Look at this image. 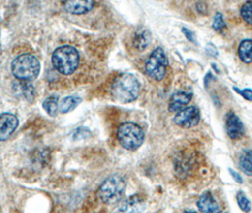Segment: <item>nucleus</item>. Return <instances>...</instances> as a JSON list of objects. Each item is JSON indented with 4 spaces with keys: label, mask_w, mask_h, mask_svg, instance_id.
Listing matches in <instances>:
<instances>
[{
    "label": "nucleus",
    "mask_w": 252,
    "mask_h": 213,
    "mask_svg": "<svg viewBox=\"0 0 252 213\" xmlns=\"http://www.w3.org/2000/svg\"><path fill=\"white\" fill-rule=\"evenodd\" d=\"M111 92L114 99L121 103H129L139 98L140 83L138 78L130 73H125L116 78Z\"/></svg>",
    "instance_id": "1"
},
{
    "label": "nucleus",
    "mask_w": 252,
    "mask_h": 213,
    "mask_svg": "<svg viewBox=\"0 0 252 213\" xmlns=\"http://www.w3.org/2000/svg\"><path fill=\"white\" fill-rule=\"evenodd\" d=\"M13 75L21 82L30 83L37 78L41 64L35 56L25 53L16 57L11 65Z\"/></svg>",
    "instance_id": "2"
},
{
    "label": "nucleus",
    "mask_w": 252,
    "mask_h": 213,
    "mask_svg": "<svg viewBox=\"0 0 252 213\" xmlns=\"http://www.w3.org/2000/svg\"><path fill=\"white\" fill-rule=\"evenodd\" d=\"M51 62L54 68L63 75L72 74L80 62L78 50L71 46H62L53 52Z\"/></svg>",
    "instance_id": "3"
},
{
    "label": "nucleus",
    "mask_w": 252,
    "mask_h": 213,
    "mask_svg": "<svg viewBox=\"0 0 252 213\" xmlns=\"http://www.w3.org/2000/svg\"><path fill=\"white\" fill-rule=\"evenodd\" d=\"M117 137L125 149L135 151L142 145L144 141V132L139 124L127 122L119 126Z\"/></svg>",
    "instance_id": "4"
},
{
    "label": "nucleus",
    "mask_w": 252,
    "mask_h": 213,
    "mask_svg": "<svg viewBox=\"0 0 252 213\" xmlns=\"http://www.w3.org/2000/svg\"><path fill=\"white\" fill-rule=\"evenodd\" d=\"M126 180L124 179V177L114 175L109 176L102 182L99 188L98 194L103 203L112 205L122 199L126 190Z\"/></svg>",
    "instance_id": "5"
},
{
    "label": "nucleus",
    "mask_w": 252,
    "mask_h": 213,
    "mask_svg": "<svg viewBox=\"0 0 252 213\" xmlns=\"http://www.w3.org/2000/svg\"><path fill=\"white\" fill-rule=\"evenodd\" d=\"M169 65V60L162 48L158 47L154 50L145 63L146 73L156 81L163 79Z\"/></svg>",
    "instance_id": "6"
},
{
    "label": "nucleus",
    "mask_w": 252,
    "mask_h": 213,
    "mask_svg": "<svg viewBox=\"0 0 252 213\" xmlns=\"http://www.w3.org/2000/svg\"><path fill=\"white\" fill-rule=\"evenodd\" d=\"M200 110L196 106H189L177 112L174 122L181 128H192L200 122Z\"/></svg>",
    "instance_id": "7"
},
{
    "label": "nucleus",
    "mask_w": 252,
    "mask_h": 213,
    "mask_svg": "<svg viewBox=\"0 0 252 213\" xmlns=\"http://www.w3.org/2000/svg\"><path fill=\"white\" fill-rule=\"evenodd\" d=\"M18 119L12 113L0 114V141L10 138L18 126Z\"/></svg>",
    "instance_id": "8"
},
{
    "label": "nucleus",
    "mask_w": 252,
    "mask_h": 213,
    "mask_svg": "<svg viewBox=\"0 0 252 213\" xmlns=\"http://www.w3.org/2000/svg\"><path fill=\"white\" fill-rule=\"evenodd\" d=\"M226 130L227 136L231 139H239L244 136L245 127L239 117L233 112L227 113L226 117Z\"/></svg>",
    "instance_id": "9"
},
{
    "label": "nucleus",
    "mask_w": 252,
    "mask_h": 213,
    "mask_svg": "<svg viewBox=\"0 0 252 213\" xmlns=\"http://www.w3.org/2000/svg\"><path fill=\"white\" fill-rule=\"evenodd\" d=\"M192 99V93L189 91H177L169 100L168 110L170 112H179L184 109Z\"/></svg>",
    "instance_id": "10"
},
{
    "label": "nucleus",
    "mask_w": 252,
    "mask_h": 213,
    "mask_svg": "<svg viewBox=\"0 0 252 213\" xmlns=\"http://www.w3.org/2000/svg\"><path fill=\"white\" fill-rule=\"evenodd\" d=\"M197 207L203 213H220L221 209L211 192L203 193L197 201Z\"/></svg>",
    "instance_id": "11"
},
{
    "label": "nucleus",
    "mask_w": 252,
    "mask_h": 213,
    "mask_svg": "<svg viewBox=\"0 0 252 213\" xmlns=\"http://www.w3.org/2000/svg\"><path fill=\"white\" fill-rule=\"evenodd\" d=\"M144 209V201L139 195H132L122 203L119 211L120 213H141Z\"/></svg>",
    "instance_id": "12"
},
{
    "label": "nucleus",
    "mask_w": 252,
    "mask_h": 213,
    "mask_svg": "<svg viewBox=\"0 0 252 213\" xmlns=\"http://www.w3.org/2000/svg\"><path fill=\"white\" fill-rule=\"evenodd\" d=\"M94 7V2L85 1H65L63 2V8L67 13L72 14H84L89 13Z\"/></svg>",
    "instance_id": "13"
},
{
    "label": "nucleus",
    "mask_w": 252,
    "mask_h": 213,
    "mask_svg": "<svg viewBox=\"0 0 252 213\" xmlns=\"http://www.w3.org/2000/svg\"><path fill=\"white\" fill-rule=\"evenodd\" d=\"M150 43H151L150 31L145 28L138 29L133 38V46L135 47V49H137L139 51L146 50L150 45Z\"/></svg>",
    "instance_id": "14"
},
{
    "label": "nucleus",
    "mask_w": 252,
    "mask_h": 213,
    "mask_svg": "<svg viewBox=\"0 0 252 213\" xmlns=\"http://www.w3.org/2000/svg\"><path fill=\"white\" fill-rule=\"evenodd\" d=\"M238 54L240 59L246 63H251L252 62V40L245 39L239 45Z\"/></svg>",
    "instance_id": "15"
},
{
    "label": "nucleus",
    "mask_w": 252,
    "mask_h": 213,
    "mask_svg": "<svg viewBox=\"0 0 252 213\" xmlns=\"http://www.w3.org/2000/svg\"><path fill=\"white\" fill-rule=\"evenodd\" d=\"M240 169L247 176H252V151L245 150L239 156Z\"/></svg>",
    "instance_id": "16"
},
{
    "label": "nucleus",
    "mask_w": 252,
    "mask_h": 213,
    "mask_svg": "<svg viewBox=\"0 0 252 213\" xmlns=\"http://www.w3.org/2000/svg\"><path fill=\"white\" fill-rule=\"evenodd\" d=\"M82 100L78 97L69 96L66 97L60 101L59 104V110L62 114H66L73 111L76 107L81 103Z\"/></svg>",
    "instance_id": "17"
},
{
    "label": "nucleus",
    "mask_w": 252,
    "mask_h": 213,
    "mask_svg": "<svg viewBox=\"0 0 252 213\" xmlns=\"http://www.w3.org/2000/svg\"><path fill=\"white\" fill-rule=\"evenodd\" d=\"M43 107L51 117H55L59 111V97L57 95H51L43 102Z\"/></svg>",
    "instance_id": "18"
},
{
    "label": "nucleus",
    "mask_w": 252,
    "mask_h": 213,
    "mask_svg": "<svg viewBox=\"0 0 252 213\" xmlns=\"http://www.w3.org/2000/svg\"><path fill=\"white\" fill-rule=\"evenodd\" d=\"M236 200H237L240 209L244 213H248L251 212V209H252L251 201L249 200V198L243 191H241V190L238 191V193L236 195Z\"/></svg>",
    "instance_id": "19"
},
{
    "label": "nucleus",
    "mask_w": 252,
    "mask_h": 213,
    "mask_svg": "<svg viewBox=\"0 0 252 213\" xmlns=\"http://www.w3.org/2000/svg\"><path fill=\"white\" fill-rule=\"evenodd\" d=\"M241 15L248 24L252 25V1H248L242 6Z\"/></svg>",
    "instance_id": "20"
},
{
    "label": "nucleus",
    "mask_w": 252,
    "mask_h": 213,
    "mask_svg": "<svg viewBox=\"0 0 252 213\" xmlns=\"http://www.w3.org/2000/svg\"><path fill=\"white\" fill-rule=\"evenodd\" d=\"M226 27V23L223 17V14L221 13H216L214 18V22H213V28L215 30L219 31L221 30H223Z\"/></svg>",
    "instance_id": "21"
},
{
    "label": "nucleus",
    "mask_w": 252,
    "mask_h": 213,
    "mask_svg": "<svg viewBox=\"0 0 252 213\" xmlns=\"http://www.w3.org/2000/svg\"><path fill=\"white\" fill-rule=\"evenodd\" d=\"M89 137H90V131L89 129L85 127H80L74 131L72 138L75 140H80V139L89 138Z\"/></svg>",
    "instance_id": "22"
},
{
    "label": "nucleus",
    "mask_w": 252,
    "mask_h": 213,
    "mask_svg": "<svg viewBox=\"0 0 252 213\" xmlns=\"http://www.w3.org/2000/svg\"><path fill=\"white\" fill-rule=\"evenodd\" d=\"M234 90L240 94L245 100L252 101V90L250 88H246V89H239V88H234Z\"/></svg>",
    "instance_id": "23"
},
{
    "label": "nucleus",
    "mask_w": 252,
    "mask_h": 213,
    "mask_svg": "<svg viewBox=\"0 0 252 213\" xmlns=\"http://www.w3.org/2000/svg\"><path fill=\"white\" fill-rule=\"evenodd\" d=\"M182 31H183V33L185 34V36L187 37L189 41L195 43V35H194V33L191 30H189L186 29V28H183Z\"/></svg>",
    "instance_id": "24"
},
{
    "label": "nucleus",
    "mask_w": 252,
    "mask_h": 213,
    "mask_svg": "<svg viewBox=\"0 0 252 213\" xmlns=\"http://www.w3.org/2000/svg\"><path fill=\"white\" fill-rule=\"evenodd\" d=\"M228 172L230 173V175L232 176V178H233L237 183H239V184H242V183H243V178L241 177V176H240L238 173H236L235 171H233L231 168H229V169H228Z\"/></svg>",
    "instance_id": "25"
},
{
    "label": "nucleus",
    "mask_w": 252,
    "mask_h": 213,
    "mask_svg": "<svg viewBox=\"0 0 252 213\" xmlns=\"http://www.w3.org/2000/svg\"><path fill=\"white\" fill-rule=\"evenodd\" d=\"M206 50L212 55V56H217V50L215 48V46L214 45H212V44H208L207 45V48H206Z\"/></svg>",
    "instance_id": "26"
},
{
    "label": "nucleus",
    "mask_w": 252,
    "mask_h": 213,
    "mask_svg": "<svg viewBox=\"0 0 252 213\" xmlns=\"http://www.w3.org/2000/svg\"><path fill=\"white\" fill-rule=\"evenodd\" d=\"M184 213H197L196 212H193V211H187V212H185Z\"/></svg>",
    "instance_id": "27"
},
{
    "label": "nucleus",
    "mask_w": 252,
    "mask_h": 213,
    "mask_svg": "<svg viewBox=\"0 0 252 213\" xmlns=\"http://www.w3.org/2000/svg\"><path fill=\"white\" fill-rule=\"evenodd\" d=\"M0 54H1V43H0Z\"/></svg>",
    "instance_id": "28"
}]
</instances>
